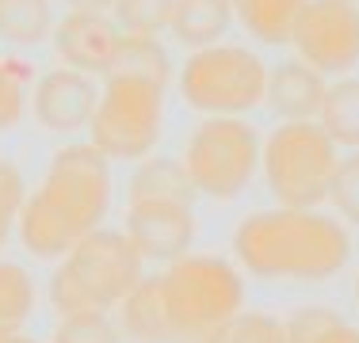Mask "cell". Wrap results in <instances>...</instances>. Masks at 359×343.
<instances>
[{
    "mask_svg": "<svg viewBox=\"0 0 359 343\" xmlns=\"http://www.w3.org/2000/svg\"><path fill=\"white\" fill-rule=\"evenodd\" d=\"M355 302H359V274H355Z\"/></svg>",
    "mask_w": 359,
    "mask_h": 343,
    "instance_id": "cell-31",
    "label": "cell"
},
{
    "mask_svg": "<svg viewBox=\"0 0 359 343\" xmlns=\"http://www.w3.org/2000/svg\"><path fill=\"white\" fill-rule=\"evenodd\" d=\"M329 202L340 221L359 225V149L344 153L337 160V172H332V183H329Z\"/></svg>",
    "mask_w": 359,
    "mask_h": 343,
    "instance_id": "cell-27",
    "label": "cell"
},
{
    "mask_svg": "<svg viewBox=\"0 0 359 343\" xmlns=\"http://www.w3.org/2000/svg\"><path fill=\"white\" fill-rule=\"evenodd\" d=\"M165 130V88L130 76H104L96 115L88 122V141L107 160L153 157Z\"/></svg>",
    "mask_w": 359,
    "mask_h": 343,
    "instance_id": "cell-7",
    "label": "cell"
},
{
    "mask_svg": "<svg viewBox=\"0 0 359 343\" xmlns=\"http://www.w3.org/2000/svg\"><path fill=\"white\" fill-rule=\"evenodd\" d=\"M195 195L191 179H187L184 160L176 157H145L138 168L130 172L126 183V202H187L191 206Z\"/></svg>",
    "mask_w": 359,
    "mask_h": 343,
    "instance_id": "cell-15",
    "label": "cell"
},
{
    "mask_svg": "<svg viewBox=\"0 0 359 343\" xmlns=\"http://www.w3.org/2000/svg\"><path fill=\"white\" fill-rule=\"evenodd\" d=\"M233 20V0H176L168 34L187 50H207L226 38Z\"/></svg>",
    "mask_w": 359,
    "mask_h": 343,
    "instance_id": "cell-14",
    "label": "cell"
},
{
    "mask_svg": "<svg viewBox=\"0 0 359 343\" xmlns=\"http://www.w3.org/2000/svg\"><path fill=\"white\" fill-rule=\"evenodd\" d=\"M310 0H233L241 27L264 46H287Z\"/></svg>",
    "mask_w": 359,
    "mask_h": 343,
    "instance_id": "cell-17",
    "label": "cell"
},
{
    "mask_svg": "<svg viewBox=\"0 0 359 343\" xmlns=\"http://www.w3.org/2000/svg\"><path fill=\"white\" fill-rule=\"evenodd\" d=\"M111 206V160L92 141L65 145L50 157L42 183L20 210V240L35 260H62L76 240L100 229Z\"/></svg>",
    "mask_w": 359,
    "mask_h": 343,
    "instance_id": "cell-1",
    "label": "cell"
},
{
    "mask_svg": "<svg viewBox=\"0 0 359 343\" xmlns=\"http://www.w3.org/2000/svg\"><path fill=\"white\" fill-rule=\"evenodd\" d=\"M35 316V279L20 263L0 260V336H20Z\"/></svg>",
    "mask_w": 359,
    "mask_h": 343,
    "instance_id": "cell-21",
    "label": "cell"
},
{
    "mask_svg": "<svg viewBox=\"0 0 359 343\" xmlns=\"http://www.w3.org/2000/svg\"><path fill=\"white\" fill-rule=\"evenodd\" d=\"M321 130L332 137L337 149H359V76H340V80L329 84L318 115Z\"/></svg>",
    "mask_w": 359,
    "mask_h": 343,
    "instance_id": "cell-18",
    "label": "cell"
},
{
    "mask_svg": "<svg viewBox=\"0 0 359 343\" xmlns=\"http://www.w3.org/2000/svg\"><path fill=\"white\" fill-rule=\"evenodd\" d=\"M50 343H123V328L111 321V313H73L54 324Z\"/></svg>",
    "mask_w": 359,
    "mask_h": 343,
    "instance_id": "cell-26",
    "label": "cell"
},
{
    "mask_svg": "<svg viewBox=\"0 0 359 343\" xmlns=\"http://www.w3.org/2000/svg\"><path fill=\"white\" fill-rule=\"evenodd\" d=\"M176 0H115L111 20L126 34H165Z\"/></svg>",
    "mask_w": 359,
    "mask_h": 343,
    "instance_id": "cell-25",
    "label": "cell"
},
{
    "mask_svg": "<svg viewBox=\"0 0 359 343\" xmlns=\"http://www.w3.org/2000/svg\"><path fill=\"white\" fill-rule=\"evenodd\" d=\"M27 183H23V172L12 164V160H0V248L12 237L15 221H20V210L27 202Z\"/></svg>",
    "mask_w": 359,
    "mask_h": 343,
    "instance_id": "cell-28",
    "label": "cell"
},
{
    "mask_svg": "<svg viewBox=\"0 0 359 343\" xmlns=\"http://www.w3.org/2000/svg\"><path fill=\"white\" fill-rule=\"evenodd\" d=\"M355 4H359V0H355Z\"/></svg>",
    "mask_w": 359,
    "mask_h": 343,
    "instance_id": "cell-32",
    "label": "cell"
},
{
    "mask_svg": "<svg viewBox=\"0 0 359 343\" xmlns=\"http://www.w3.org/2000/svg\"><path fill=\"white\" fill-rule=\"evenodd\" d=\"M50 0H0V38L12 46H39L54 34Z\"/></svg>",
    "mask_w": 359,
    "mask_h": 343,
    "instance_id": "cell-20",
    "label": "cell"
},
{
    "mask_svg": "<svg viewBox=\"0 0 359 343\" xmlns=\"http://www.w3.org/2000/svg\"><path fill=\"white\" fill-rule=\"evenodd\" d=\"M264 141L245 118H203L184 145V168L195 195L229 202L252 183Z\"/></svg>",
    "mask_w": 359,
    "mask_h": 343,
    "instance_id": "cell-8",
    "label": "cell"
},
{
    "mask_svg": "<svg viewBox=\"0 0 359 343\" xmlns=\"http://www.w3.org/2000/svg\"><path fill=\"white\" fill-rule=\"evenodd\" d=\"M118 321H123V336H130L138 343H168V328H165V313H161L157 279L153 274H145L138 286L123 298Z\"/></svg>",
    "mask_w": 359,
    "mask_h": 343,
    "instance_id": "cell-19",
    "label": "cell"
},
{
    "mask_svg": "<svg viewBox=\"0 0 359 343\" xmlns=\"http://www.w3.org/2000/svg\"><path fill=\"white\" fill-rule=\"evenodd\" d=\"M31 65L20 62V57H4L0 54V134L15 130L27 111L31 99Z\"/></svg>",
    "mask_w": 359,
    "mask_h": 343,
    "instance_id": "cell-23",
    "label": "cell"
},
{
    "mask_svg": "<svg viewBox=\"0 0 359 343\" xmlns=\"http://www.w3.org/2000/svg\"><path fill=\"white\" fill-rule=\"evenodd\" d=\"M340 149L321 130V122H279L264 141V183L276 206L318 210L329 202V183L337 172Z\"/></svg>",
    "mask_w": 359,
    "mask_h": 343,
    "instance_id": "cell-6",
    "label": "cell"
},
{
    "mask_svg": "<svg viewBox=\"0 0 359 343\" xmlns=\"http://www.w3.org/2000/svg\"><path fill=\"white\" fill-rule=\"evenodd\" d=\"M123 233L145 263H172L191 252L195 214L187 202H130Z\"/></svg>",
    "mask_w": 359,
    "mask_h": 343,
    "instance_id": "cell-10",
    "label": "cell"
},
{
    "mask_svg": "<svg viewBox=\"0 0 359 343\" xmlns=\"http://www.w3.org/2000/svg\"><path fill=\"white\" fill-rule=\"evenodd\" d=\"M50 42H54V54L62 57L65 69H76V73H88V76L96 73L107 76L115 50L123 42V31L107 12H65L54 23Z\"/></svg>",
    "mask_w": 359,
    "mask_h": 343,
    "instance_id": "cell-12",
    "label": "cell"
},
{
    "mask_svg": "<svg viewBox=\"0 0 359 343\" xmlns=\"http://www.w3.org/2000/svg\"><path fill=\"white\" fill-rule=\"evenodd\" d=\"M203 343H287V328L271 313H237L222 328H215Z\"/></svg>",
    "mask_w": 359,
    "mask_h": 343,
    "instance_id": "cell-24",
    "label": "cell"
},
{
    "mask_svg": "<svg viewBox=\"0 0 359 343\" xmlns=\"http://www.w3.org/2000/svg\"><path fill=\"white\" fill-rule=\"evenodd\" d=\"M145 279V260L123 229H92L62 255L50 279V305L62 316L111 313Z\"/></svg>",
    "mask_w": 359,
    "mask_h": 343,
    "instance_id": "cell-4",
    "label": "cell"
},
{
    "mask_svg": "<svg viewBox=\"0 0 359 343\" xmlns=\"http://www.w3.org/2000/svg\"><path fill=\"white\" fill-rule=\"evenodd\" d=\"M268 65L249 46L218 42L207 50H191L180 65V96L191 111L207 118H241L264 103Z\"/></svg>",
    "mask_w": 359,
    "mask_h": 343,
    "instance_id": "cell-5",
    "label": "cell"
},
{
    "mask_svg": "<svg viewBox=\"0 0 359 343\" xmlns=\"http://www.w3.org/2000/svg\"><path fill=\"white\" fill-rule=\"evenodd\" d=\"M107 76H130V80H149L157 88H168V80L176 76L172 54L161 42V34H126L115 50V62H111Z\"/></svg>",
    "mask_w": 359,
    "mask_h": 343,
    "instance_id": "cell-16",
    "label": "cell"
},
{
    "mask_svg": "<svg viewBox=\"0 0 359 343\" xmlns=\"http://www.w3.org/2000/svg\"><path fill=\"white\" fill-rule=\"evenodd\" d=\"M290 46L325 76H348L359 65V4L355 0H310Z\"/></svg>",
    "mask_w": 359,
    "mask_h": 343,
    "instance_id": "cell-9",
    "label": "cell"
},
{
    "mask_svg": "<svg viewBox=\"0 0 359 343\" xmlns=\"http://www.w3.org/2000/svg\"><path fill=\"white\" fill-rule=\"evenodd\" d=\"M100 103V88L88 73L76 69H50L35 80L31 88V111H35L39 126H46L50 134H76L88 130L92 115Z\"/></svg>",
    "mask_w": 359,
    "mask_h": 343,
    "instance_id": "cell-11",
    "label": "cell"
},
{
    "mask_svg": "<svg viewBox=\"0 0 359 343\" xmlns=\"http://www.w3.org/2000/svg\"><path fill=\"white\" fill-rule=\"evenodd\" d=\"M233 252L256 279L321 282L352 260V233L340 218L302 206L252 210L233 229Z\"/></svg>",
    "mask_w": 359,
    "mask_h": 343,
    "instance_id": "cell-2",
    "label": "cell"
},
{
    "mask_svg": "<svg viewBox=\"0 0 359 343\" xmlns=\"http://www.w3.org/2000/svg\"><path fill=\"white\" fill-rule=\"evenodd\" d=\"M69 4V12H107L115 8V0H65Z\"/></svg>",
    "mask_w": 359,
    "mask_h": 343,
    "instance_id": "cell-29",
    "label": "cell"
},
{
    "mask_svg": "<svg viewBox=\"0 0 359 343\" xmlns=\"http://www.w3.org/2000/svg\"><path fill=\"white\" fill-rule=\"evenodd\" d=\"M153 279H157L168 343H203L245 309V274L222 255L187 252L165 263V271H157Z\"/></svg>",
    "mask_w": 359,
    "mask_h": 343,
    "instance_id": "cell-3",
    "label": "cell"
},
{
    "mask_svg": "<svg viewBox=\"0 0 359 343\" xmlns=\"http://www.w3.org/2000/svg\"><path fill=\"white\" fill-rule=\"evenodd\" d=\"M283 328H287V343H359L355 324L325 305L294 309L290 321H283Z\"/></svg>",
    "mask_w": 359,
    "mask_h": 343,
    "instance_id": "cell-22",
    "label": "cell"
},
{
    "mask_svg": "<svg viewBox=\"0 0 359 343\" xmlns=\"http://www.w3.org/2000/svg\"><path fill=\"white\" fill-rule=\"evenodd\" d=\"M0 343H39V340H31V336H23V332H20V336H0Z\"/></svg>",
    "mask_w": 359,
    "mask_h": 343,
    "instance_id": "cell-30",
    "label": "cell"
},
{
    "mask_svg": "<svg viewBox=\"0 0 359 343\" xmlns=\"http://www.w3.org/2000/svg\"><path fill=\"white\" fill-rule=\"evenodd\" d=\"M325 92H329V76L306 65L302 57H287L268 69L264 103L279 115V122H318Z\"/></svg>",
    "mask_w": 359,
    "mask_h": 343,
    "instance_id": "cell-13",
    "label": "cell"
}]
</instances>
